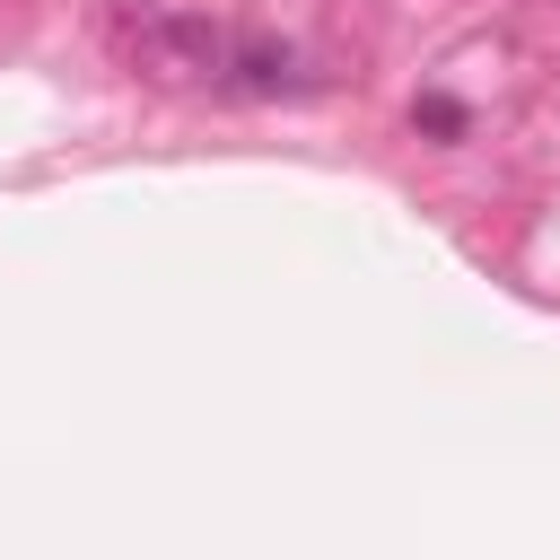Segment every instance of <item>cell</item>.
<instances>
[{"label": "cell", "mask_w": 560, "mask_h": 560, "mask_svg": "<svg viewBox=\"0 0 560 560\" xmlns=\"http://www.w3.org/2000/svg\"><path fill=\"white\" fill-rule=\"evenodd\" d=\"M105 52L149 88H228L236 35L201 0H96Z\"/></svg>", "instance_id": "obj_1"}, {"label": "cell", "mask_w": 560, "mask_h": 560, "mask_svg": "<svg viewBox=\"0 0 560 560\" xmlns=\"http://www.w3.org/2000/svg\"><path fill=\"white\" fill-rule=\"evenodd\" d=\"M228 88H254V96H280V88H306L298 52L289 44H262V35H236V61H228Z\"/></svg>", "instance_id": "obj_2"}]
</instances>
